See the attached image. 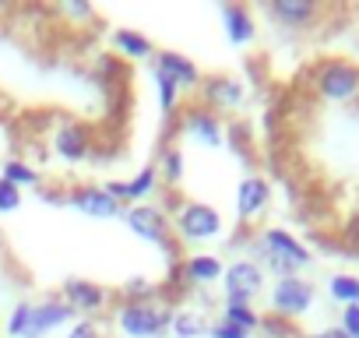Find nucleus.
<instances>
[{
	"instance_id": "28",
	"label": "nucleus",
	"mask_w": 359,
	"mask_h": 338,
	"mask_svg": "<svg viewBox=\"0 0 359 338\" xmlns=\"http://www.w3.org/2000/svg\"><path fill=\"white\" fill-rule=\"evenodd\" d=\"M57 11H60L67 22H74V25H88V22H95V8L88 4V0H64Z\"/></svg>"
},
{
	"instance_id": "11",
	"label": "nucleus",
	"mask_w": 359,
	"mask_h": 338,
	"mask_svg": "<svg viewBox=\"0 0 359 338\" xmlns=\"http://www.w3.org/2000/svg\"><path fill=\"white\" fill-rule=\"evenodd\" d=\"M151 64H155V74L169 78L180 92H194V88L201 85L198 64H194L191 57H184V53H176V50H155Z\"/></svg>"
},
{
	"instance_id": "12",
	"label": "nucleus",
	"mask_w": 359,
	"mask_h": 338,
	"mask_svg": "<svg viewBox=\"0 0 359 338\" xmlns=\"http://www.w3.org/2000/svg\"><path fill=\"white\" fill-rule=\"evenodd\" d=\"M53 151L64 158V162H85L88 155H92V130L85 127V123H78V120H67V123H60L57 127V134H53Z\"/></svg>"
},
{
	"instance_id": "15",
	"label": "nucleus",
	"mask_w": 359,
	"mask_h": 338,
	"mask_svg": "<svg viewBox=\"0 0 359 338\" xmlns=\"http://www.w3.org/2000/svg\"><path fill=\"white\" fill-rule=\"evenodd\" d=\"M74 317H78V313H74L60 296H46V299L32 303V338H46L50 331L71 324Z\"/></svg>"
},
{
	"instance_id": "16",
	"label": "nucleus",
	"mask_w": 359,
	"mask_h": 338,
	"mask_svg": "<svg viewBox=\"0 0 359 338\" xmlns=\"http://www.w3.org/2000/svg\"><path fill=\"white\" fill-rule=\"evenodd\" d=\"M271 201V187L261 177H243L236 187V219L240 222H254Z\"/></svg>"
},
{
	"instance_id": "31",
	"label": "nucleus",
	"mask_w": 359,
	"mask_h": 338,
	"mask_svg": "<svg viewBox=\"0 0 359 338\" xmlns=\"http://www.w3.org/2000/svg\"><path fill=\"white\" fill-rule=\"evenodd\" d=\"M208 338H250V331H243V327H236V324L219 317L215 324H208Z\"/></svg>"
},
{
	"instance_id": "19",
	"label": "nucleus",
	"mask_w": 359,
	"mask_h": 338,
	"mask_svg": "<svg viewBox=\"0 0 359 338\" xmlns=\"http://www.w3.org/2000/svg\"><path fill=\"white\" fill-rule=\"evenodd\" d=\"M113 50L127 60H151L155 57V43L144 36V32H134V29H116L113 32Z\"/></svg>"
},
{
	"instance_id": "30",
	"label": "nucleus",
	"mask_w": 359,
	"mask_h": 338,
	"mask_svg": "<svg viewBox=\"0 0 359 338\" xmlns=\"http://www.w3.org/2000/svg\"><path fill=\"white\" fill-rule=\"evenodd\" d=\"M22 208V191L11 187L8 180H0V215H11Z\"/></svg>"
},
{
	"instance_id": "22",
	"label": "nucleus",
	"mask_w": 359,
	"mask_h": 338,
	"mask_svg": "<svg viewBox=\"0 0 359 338\" xmlns=\"http://www.w3.org/2000/svg\"><path fill=\"white\" fill-rule=\"evenodd\" d=\"M327 292H331V299H338L341 306H359V275H345V271L331 275Z\"/></svg>"
},
{
	"instance_id": "23",
	"label": "nucleus",
	"mask_w": 359,
	"mask_h": 338,
	"mask_svg": "<svg viewBox=\"0 0 359 338\" xmlns=\"http://www.w3.org/2000/svg\"><path fill=\"white\" fill-rule=\"evenodd\" d=\"M169 327H172V334H176V338H205V334H208L205 317H201V313H194V310H180V313H172Z\"/></svg>"
},
{
	"instance_id": "13",
	"label": "nucleus",
	"mask_w": 359,
	"mask_h": 338,
	"mask_svg": "<svg viewBox=\"0 0 359 338\" xmlns=\"http://www.w3.org/2000/svg\"><path fill=\"white\" fill-rule=\"evenodd\" d=\"M60 299L74 313H99L109 303V292L99 282H92V278H67L64 289H60Z\"/></svg>"
},
{
	"instance_id": "32",
	"label": "nucleus",
	"mask_w": 359,
	"mask_h": 338,
	"mask_svg": "<svg viewBox=\"0 0 359 338\" xmlns=\"http://www.w3.org/2000/svg\"><path fill=\"white\" fill-rule=\"evenodd\" d=\"M67 338H102V331H99V324H95L92 317H81V320L71 324Z\"/></svg>"
},
{
	"instance_id": "3",
	"label": "nucleus",
	"mask_w": 359,
	"mask_h": 338,
	"mask_svg": "<svg viewBox=\"0 0 359 338\" xmlns=\"http://www.w3.org/2000/svg\"><path fill=\"white\" fill-rule=\"evenodd\" d=\"M113 317L123 338H162L172 320V313L162 310L158 303H137V299H123Z\"/></svg>"
},
{
	"instance_id": "20",
	"label": "nucleus",
	"mask_w": 359,
	"mask_h": 338,
	"mask_svg": "<svg viewBox=\"0 0 359 338\" xmlns=\"http://www.w3.org/2000/svg\"><path fill=\"white\" fill-rule=\"evenodd\" d=\"M222 271H226V264H222L215 254H194V257L184 261V275H187L191 282H198V285H212V282H219Z\"/></svg>"
},
{
	"instance_id": "9",
	"label": "nucleus",
	"mask_w": 359,
	"mask_h": 338,
	"mask_svg": "<svg viewBox=\"0 0 359 338\" xmlns=\"http://www.w3.org/2000/svg\"><path fill=\"white\" fill-rule=\"evenodd\" d=\"M198 92H201V106H205V109H212V113H229V109L243 106V99H247L243 81H236V78H229V74L201 78Z\"/></svg>"
},
{
	"instance_id": "26",
	"label": "nucleus",
	"mask_w": 359,
	"mask_h": 338,
	"mask_svg": "<svg viewBox=\"0 0 359 338\" xmlns=\"http://www.w3.org/2000/svg\"><path fill=\"white\" fill-rule=\"evenodd\" d=\"M158 177H162L165 184H180V180H184V151H180L176 144H169V148L162 151Z\"/></svg>"
},
{
	"instance_id": "7",
	"label": "nucleus",
	"mask_w": 359,
	"mask_h": 338,
	"mask_svg": "<svg viewBox=\"0 0 359 338\" xmlns=\"http://www.w3.org/2000/svg\"><path fill=\"white\" fill-rule=\"evenodd\" d=\"M264 289V268L250 257L243 261H233L226 271H222V292H226V303H254V296Z\"/></svg>"
},
{
	"instance_id": "24",
	"label": "nucleus",
	"mask_w": 359,
	"mask_h": 338,
	"mask_svg": "<svg viewBox=\"0 0 359 338\" xmlns=\"http://www.w3.org/2000/svg\"><path fill=\"white\" fill-rule=\"evenodd\" d=\"M222 320H229V324H236V327H243V331H257L264 317L254 310V303H226Z\"/></svg>"
},
{
	"instance_id": "33",
	"label": "nucleus",
	"mask_w": 359,
	"mask_h": 338,
	"mask_svg": "<svg viewBox=\"0 0 359 338\" xmlns=\"http://www.w3.org/2000/svg\"><path fill=\"white\" fill-rule=\"evenodd\" d=\"M317 338H348V334H345V331H341V327L334 324V327H324V331H320Z\"/></svg>"
},
{
	"instance_id": "8",
	"label": "nucleus",
	"mask_w": 359,
	"mask_h": 338,
	"mask_svg": "<svg viewBox=\"0 0 359 338\" xmlns=\"http://www.w3.org/2000/svg\"><path fill=\"white\" fill-rule=\"evenodd\" d=\"M180 130H184L194 144H201V148H222V144H226L222 116L212 113V109H205L201 102L180 113Z\"/></svg>"
},
{
	"instance_id": "1",
	"label": "nucleus",
	"mask_w": 359,
	"mask_h": 338,
	"mask_svg": "<svg viewBox=\"0 0 359 338\" xmlns=\"http://www.w3.org/2000/svg\"><path fill=\"white\" fill-rule=\"evenodd\" d=\"M257 250H261V257L268 261V268H271L278 278L299 275V271L313 261V254H310L289 229H275V226L257 236Z\"/></svg>"
},
{
	"instance_id": "21",
	"label": "nucleus",
	"mask_w": 359,
	"mask_h": 338,
	"mask_svg": "<svg viewBox=\"0 0 359 338\" xmlns=\"http://www.w3.org/2000/svg\"><path fill=\"white\" fill-rule=\"evenodd\" d=\"M0 180H8L11 187L25 191V187H39L43 184V173H39L32 162H25V158H8L4 165H0Z\"/></svg>"
},
{
	"instance_id": "10",
	"label": "nucleus",
	"mask_w": 359,
	"mask_h": 338,
	"mask_svg": "<svg viewBox=\"0 0 359 338\" xmlns=\"http://www.w3.org/2000/svg\"><path fill=\"white\" fill-rule=\"evenodd\" d=\"M67 205L88 219H116L123 215V205L99 184H81V187H71L67 191Z\"/></svg>"
},
{
	"instance_id": "5",
	"label": "nucleus",
	"mask_w": 359,
	"mask_h": 338,
	"mask_svg": "<svg viewBox=\"0 0 359 338\" xmlns=\"http://www.w3.org/2000/svg\"><path fill=\"white\" fill-rule=\"evenodd\" d=\"M313 92L327 102H352L359 99V64L348 60H324L313 74Z\"/></svg>"
},
{
	"instance_id": "4",
	"label": "nucleus",
	"mask_w": 359,
	"mask_h": 338,
	"mask_svg": "<svg viewBox=\"0 0 359 338\" xmlns=\"http://www.w3.org/2000/svg\"><path fill=\"white\" fill-rule=\"evenodd\" d=\"M123 219H127V229L137 240H144V243L165 250L169 257H176V236H172V222H169L165 212H158L155 205H130L123 212Z\"/></svg>"
},
{
	"instance_id": "2",
	"label": "nucleus",
	"mask_w": 359,
	"mask_h": 338,
	"mask_svg": "<svg viewBox=\"0 0 359 338\" xmlns=\"http://www.w3.org/2000/svg\"><path fill=\"white\" fill-rule=\"evenodd\" d=\"M169 222H172V236L184 243H208V240L222 236V229H226L222 212L205 201H184Z\"/></svg>"
},
{
	"instance_id": "17",
	"label": "nucleus",
	"mask_w": 359,
	"mask_h": 338,
	"mask_svg": "<svg viewBox=\"0 0 359 338\" xmlns=\"http://www.w3.org/2000/svg\"><path fill=\"white\" fill-rule=\"evenodd\" d=\"M219 18L226 25V39L233 46H250L254 36H257V25H254V15L243 8V4H222L219 8Z\"/></svg>"
},
{
	"instance_id": "25",
	"label": "nucleus",
	"mask_w": 359,
	"mask_h": 338,
	"mask_svg": "<svg viewBox=\"0 0 359 338\" xmlns=\"http://www.w3.org/2000/svg\"><path fill=\"white\" fill-rule=\"evenodd\" d=\"M8 338H32V303L22 299L8 313Z\"/></svg>"
},
{
	"instance_id": "6",
	"label": "nucleus",
	"mask_w": 359,
	"mask_h": 338,
	"mask_svg": "<svg viewBox=\"0 0 359 338\" xmlns=\"http://www.w3.org/2000/svg\"><path fill=\"white\" fill-rule=\"evenodd\" d=\"M313 299H317V289L303 275L275 278V285H271V310L278 320H296V317L310 313Z\"/></svg>"
},
{
	"instance_id": "35",
	"label": "nucleus",
	"mask_w": 359,
	"mask_h": 338,
	"mask_svg": "<svg viewBox=\"0 0 359 338\" xmlns=\"http://www.w3.org/2000/svg\"><path fill=\"white\" fill-rule=\"evenodd\" d=\"M299 338H317V334H299Z\"/></svg>"
},
{
	"instance_id": "18",
	"label": "nucleus",
	"mask_w": 359,
	"mask_h": 338,
	"mask_svg": "<svg viewBox=\"0 0 359 338\" xmlns=\"http://www.w3.org/2000/svg\"><path fill=\"white\" fill-rule=\"evenodd\" d=\"M155 187H158V165H144L141 173H137L134 180H127V184H120V180H109V184H106V191H109L120 205L141 201V198L155 194Z\"/></svg>"
},
{
	"instance_id": "27",
	"label": "nucleus",
	"mask_w": 359,
	"mask_h": 338,
	"mask_svg": "<svg viewBox=\"0 0 359 338\" xmlns=\"http://www.w3.org/2000/svg\"><path fill=\"white\" fill-rule=\"evenodd\" d=\"M155 92H158L162 116H165V120H172V116H176V109H180V95H184V92H180L169 78H162V74H155Z\"/></svg>"
},
{
	"instance_id": "29",
	"label": "nucleus",
	"mask_w": 359,
	"mask_h": 338,
	"mask_svg": "<svg viewBox=\"0 0 359 338\" xmlns=\"http://www.w3.org/2000/svg\"><path fill=\"white\" fill-rule=\"evenodd\" d=\"M155 285L148 282V278H130L127 285H123V299H137V303H155Z\"/></svg>"
},
{
	"instance_id": "34",
	"label": "nucleus",
	"mask_w": 359,
	"mask_h": 338,
	"mask_svg": "<svg viewBox=\"0 0 359 338\" xmlns=\"http://www.w3.org/2000/svg\"><path fill=\"white\" fill-rule=\"evenodd\" d=\"M8 11H11V4H8V0H0V18H4Z\"/></svg>"
},
{
	"instance_id": "14",
	"label": "nucleus",
	"mask_w": 359,
	"mask_h": 338,
	"mask_svg": "<svg viewBox=\"0 0 359 338\" xmlns=\"http://www.w3.org/2000/svg\"><path fill=\"white\" fill-rule=\"evenodd\" d=\"M264 11L282 29H310L320 18V4H317V0H268Z\"/></svg>"
}]
</instances>
